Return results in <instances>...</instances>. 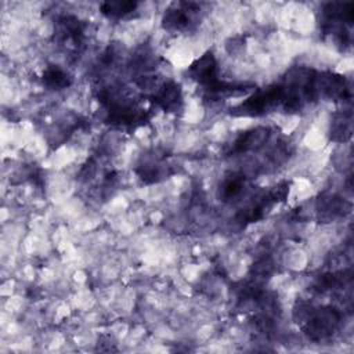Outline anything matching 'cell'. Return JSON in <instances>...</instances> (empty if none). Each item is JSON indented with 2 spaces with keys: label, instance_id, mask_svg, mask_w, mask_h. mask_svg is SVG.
Masks as SVG:
<instances>
[{
  "label": "cell",
  "instance_id": "3",
  "mask_svg": "<svg viewBox=\"0 0 354 354\" xmlns=\"http://www.w3.org/2000/svg\"><path fill=\"white\" fill-rule=\"evenodd\" d=\"M201 19V4L192 1H178L170 4L163 12L162 28L169 32L187 33L195 30Z\"/></svg>",
  "mask_w": 354,
  "mask_h": 354
},
{
  "label": "cell",
  "instance_id": "12",
  "mask_svg": "<svg viewBox=\"0 0 354 354\" xmlns=\"http://www.w3.org/2000/svg\"><path fill=\"white\" fill-rule=\"evenodd\" d=\"M138 7L137 1H104L100 4V12L109 19H123L133 14Z\"/></svg>",
  "mask_w": 354,
  "mask_h": 354
},
{
  "label": "cell",
  "instance_id": "8",
  "mask_svg": "<svg viewBox=\"0 0 354 354\" xmlns=\"http://www.w3.org/2000/svg\"><path fill=\"white\" fill-rule=\"evenodd\" d=\"M271 137V129L266 126H259L254 129H250L245 133H241L231 144V148L228 151L230 155H236L242 152L256 151L261 148Z\"/></svg>",
  "mask_w": 354,
  "mask_h": 354
},
{
  "label": "cell",
  "instance_id": "7",
  "mask_svg": "<svg viewBox=\"0 0 354 354\" xmlns=\"http://www.w3.org/2000/svg\"><path fill=\"white\" fill-rule=\"evenodd\" d=\"M155 105L162 108L165 112H178L183 109V90L181 86L174 80H167L158 86L151 95Z\"/></svg>",
  "mask_w": 354,
  "mask_h": 354
},
{
  "label": "cell",
  "instance_id": "14",
  "mask_svg": "<svg viewBox=\"0 0 354 354\" xmlns=\"http://www.w3.org/2000/svg\"><path fill=\"white\" fill-rule=\"evenodd\" d=\"M292 183L289 180H281L268 189V195L274 203H282L288 199Z\"/></svg>",
  "mask_w": 354,
  "mask_h": 354
},
{
  "label": "cell",
  "instance_id": "10",
  "mask_svg": "<svg viewBox=\"0 0 354 354\" xmlns=\"http://www.w3.org/2000/svg\"><path fill=\"white\" fill-rule=\"evenodd\" d=\"M246 188V177L242 173H231L225 176L218 187V198L223 202H232L243 194Z\"/></svg>",
  "mask_w": 354,
  "mask_h": 354
},
{
  "label": "cell",
  "instance_id": "5",
  "mask_svg": "<svg viewBox=\"0 0 354 354\" xmlns=\"http://www.w3.org/2000/svg\"><path fill=\"white\" fill-rule=\"evenodd\" d=\"M189 79L195 80L202 88L209 87L218 82V66L217 59L212 51H206L203 55L196 58L185 71Z\"/></svg>",
  "mask_w": 354,
  "mask_h": 354
},
{
  "label": "cell",
  "instance_id": "2",
  "mask_svg": "<svg viewBox=\"0 0 354 354\" xmlns=\"http://www.w3.org/2000/svg\"><path fill=\"white\" fill-rule=\"evenodd\" d=\"M285 88L282 84H271L256 90L248 100L231 108L234 116H261L277 106H282Z\"/></svg>",
  "mask_w": 354,
  "mask_h": 354
},
{
  "label": "cell",
  "instance_id": "13",
  "mask_svg": "<svg viewBox=\"0 0 354 354\" xmlns=\"http://www.w3.org/2000/svg\"><path fill=\"white\" fill-rule=\"evenodd\" d=\"M41 83L48 90H62L72 84V77L59 66L48 65L41 75Z\"/></svg>",
  "mask_w": 354,
  "mask_h": 354
},
{
  "label": "cell",
  "instance_id": "15",
  "mask_svg": "<svg viewBox=\"0 0 354 354\" xmlns=\"http://www.w3.org/2000/svg\"><path fill=\"white\" fill-rule=\"evenodd\" d=\"M245 43H246V39L245 36L239 35V36H234V37H230L227 41H225V50L228 54H238L243 50L245 47Z\"/></svg>",
  "mask_w": 354,
  "mask_h": 354
},
{
  "label": "cell",
  "instance_id": "1",
  "mask_svg": "<svg viewBox=\"0 0 354 354\" xmlns=\"http://www.w3.org/2000/svg\"><path fill=\"white\" fill-rule=\"evenodd\" d=\"M293 315L303 332L314 342L330 337L339 329L342 322V313L337 308L314 307L304 300L296 303Z\"/></svg>",
  "mask_w": 354,
  "mask_h": 354
},
{
  "label": "cell",
  "instance_id": "6",
  "mask_svg": "<svg viewBox=\"0 0 354 354\" xmlns=\"http://www.w3.org/2000/svg\"><path fill=\"white\" fill-rule=\"evenodd\" d=\"M351 210V203L347 202L344 198L330 194V192H324L318 196L315 202V212H317V218L319 223H330L337 217H343Z\"/></svg>",
  "mask_w": 354,
  "mask_h": 354
},
{
  "label": "cell",
  "instance_id": "9",
  "mask_svg": "<svg viewBox=\"0 0 354 354\" xmlns=\"http://www.w3.org/2000/svg\"><path fill=\"white\" fill-rule=\"evenodd\" d=\"M170 167L171 166L166 165L160 156L153 155V156L142 160L136 167V173L144 184H155V183H159V181L167 178V176H170L173 173L170 170Z\"/></svg>",
  "mask_w": 354,
  "mask_h": 354
},
{
  "label": "cell",
  "instance_id": "4",
  "mask_svg": "<svg viewBox=\"0 0 354 354\" xmlns=\"http://www.w3.org/2000/svg\"><path fill=\"white\" fill-rule=\"evenodd\" d=\"M86 24L75 15H62L55 21L54 41L72 51H80L86 37Z\"/></svg>",
  "mask_w": 354,
  "mask_h": 354
},
{
  "label": "cell",
  "instance_id": "11",
  "mask_svg": "<svg viewBox=\"0 0 354 354\" xmlns=\"http://www.w3.org/2000/svg\"><path fill=\"white\" fill-rule=\"evenodd\" d=\"M353 118L350 111H340L333 113L330 124V140L335 142H346L351 138Z\"/></svg>",
  "mask_w": 354,
  "mask_h": 354
}]
</instances>
